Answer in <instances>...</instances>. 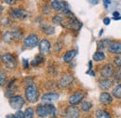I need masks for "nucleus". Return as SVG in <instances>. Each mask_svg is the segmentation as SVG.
I'll return each mask as SVG.
<instances>
[{"instance_id": "f257e3e1", "label": "nucleus", "mask_w": 121, "mask_h": 118, "mask_svg": "<svg viewBox=\"0 0 121 118\" xmlns=\"http://www.w3.org/2000/svg\"><path fill=\"white\" fill-rule=\"evenodd\" d=\"M61 24H62V26H64L65 28L75 30V31L79 30L81 27V23L78 22L73 15H68L65 18H63V21Z\"/></svg>"}, {"instance_id": "f03ea898", "label": "nucleus", "mask_w": 121, "mask_h": 118, "mask_svg": "<svg viewBox=\"0 0 121 118\" xmlns=\"http://www.w3.org/2000/svg\"><path fill=\"white\" fill-rule=\"evenodd\" d=\"M25 97L27 100L31 103H35L39 98V91L35 85L27 86L25 89Z\"/></svg>"}, {"instance_id": "7ed1b4c3", "label": "nucleus", "mask_w": 121, "mask_h": 118, "mask_svg": "<svg viewBox=\"0 0 121 118\" xmlns=\"http://www.w3.org/2000/svg\"><path fill=\"white\" fill-rule=\"evenodd\" d=\"M1 60H2V63L4 64V66L9 69H13L17 66V61H16L15 57L9 53L4 54L1 57Z\"/></svg>"}, {"instance_id": "20e7f679", "label": "nucleus", "mask_w": 121, "mask_h": 118, "mask_svg": "<svg viewBox=\"0 0 121 118\" xmlns=\"http://www.w3.org/2000/svg\"><path fill=\"white\" fill-rule=\"evenodd\" d=\"M24 103H25V101L21 96H14V97H11L9 98L10 107L14 110H17V111L21 110V108L24 105Z\"/></svg>"}, {"instance_id": "39448f33", "label": "nucleus", "mask_w": 121, "mask_h": 118, "mask_svg": "<svg viewBox=\"0 0 121 118\" xmlns=\"http://www.w3.org/2000/svg\"><path fill=\"white\" fill-rule=\"evenodd\" d=\"M9 13L10 17L16 18V19H25L28 17V13L26 10H24L22 8H17V9H11L9 10Z\"/></svg>"}, {"instance_id": "423d86ee", "label": "nucleus", "mask_w": 121, "mask_h": 118, "mask_svg": "<svg viewBox=\"0 0 121 118\" xmlns=\"http://www.w3.org/2000/svg\"><path fill=\"white\" fill-rule=\"evenodd\" d=\"M38 44V37L35 34H31L23 39V45L26 48H35Z\"/></svg>"}, {"instance_id": "0eeeda50", "label": "nucleus", "mask_w": 121, "mask_h": 118, "mask_svg": "<svg viewBox=\"0 0 121 118\" xmlns=\"http://www.w3.org/2000/svg\"><path fill=\"white\" fill-rule=\"evenodd\" d=\"M114 72H115L114 67L110 64H106L102 68V69L100 71V75L103 79H109L110 77H112L114 75Z\"/></svg>"}, {"instance_id": "6e6552de", "label": "nucleus", "mask_w": 121, "mask_h": 118, "mask_svg": "<svg viewBox=\"0 0 121 118\" xmlns=\"http://www.w3.org/2000/svg\"><path fill=\"white\" fill-rule=\"evenodd\" d=\"M74 82V77L70 74H64L58 82V86L60 88H65L69 86Z\"/></svg>"}, {"instance_id": "1a4fd4ad", "label": "nucleus", "mask_w": 121, "mask_h": 118, "mask_svg": "<svg viewBox=\"0 0 121 118\" xmlns=\"http://www.w3.org/2000/svg\"><path fill=\"white\" fill-rule=\"evenodd\" d=\"M84 97H85L84 93H82V92H76V93H74V94H72L70 96L69 103L71 104V105H74V106L77 105V104H79L83 100Z\"/></svg>"}, {"instance_id": "9d476101", "label": "nucleus", "mask_w": 121, "mask_h": 118, "mask_svg": "<svg viewBox=\"0 0 121 118\" xmlns=\"http://www.w3.org/2000/svg\"><path fill=\"white\" fill-rule=\"evenodd\" d=\"M65 117L66 118H79L80 112L74 105L69 106L65 111Z\"/></svg>"}, {"instance_id": "9b49d317", "label": "nucleus", "mask_w": 121, "mask_h": 118, "mask_svg": "<svg viewBox=\"0 0 121 118\" xmlns=\"http://www.w3.org/2000/svg\"><path fill=\"white\" fill-rule=\"evenodd\" d=\"M50 48H51V45L49 43V41H48L47 39H43L39 42V52L43 55H48L49 54Z\"/></svg>"}, {"instance_id": "f8f14e48", "label": "nucleus", "mask_w": 121, "mask_h": 118, "mask_svg": "<svg viewBox=\"0 0 121 118\" xmlns=\"http://www.w3.org/2000/svg\"><path fill=\"white\" fill-rule=\"evenodd\" d=\"M42 101H45V102H54V101H57L59 99V94L57 93H47L45 95L42 96Z\"/></svg>"}, {"instance_id": "ddd939ff", "label": "nucleus", "mask_w": 121, "mask_h": 118, "mask_svg": "<svg viewBox=\"0 0 121 118\" xmlns=\"http://www.w3.org/2000/svg\"><path fill=\"white\" fill-rule=\"evenodd\" d=\"M36 114L38 117L44 118L48 116V108H47V105H43V104H40L36 107Z\"/></svg>"}, {"instance_id": "4468645a", "label": "nucleus", "mask_w": 121, "mask_h": 118, "mask_svg": "<svg viewBox=\"0 0 121 118\" xmlns=\"http://www.w3.org/2000/svg\"><path fill=\"white\" fill-rule=\"evenodd\" d=\"M99 100L100 102L104 105H108L112 102L113 98H112V96L109 94V93H106V92H103L101 95H100V98H99Z\"/></svg>"}, {"instance_id": "2eb2a0df", "label": "nucleus", "mask_w": 121, "mask_h": 118, "mask_svg": "<svg viewBox=\"0 0 121 118\" xmlns=\"http://www.w3.org/2000/svg\"><path fill=\"white\" fill-rule=\"evenodd\" d=\"M108 51L112 54H121V43L120 42H113L108 47Z\"/></svg>"}, {"instance_id": "dca6fc26", "label": "nucleus", "mask_w": 121, "mask_h": 118, "mask_svg": "<svg viewBox=\"0 0 121 118\" xmlns=\"http://www.w3.org/2000/svg\"><path fill=\"white\" fill-rule=\"evenodd\" d=\"M51 8L56 11H62L65 9V3L60 2L59 0H55L51 3Z\"/></svg>"}, {"instance_id": "f3484780", "label": "nucleus", "mask_w": 121, "mask_h": 118, "mask_svg": "<svg viewBox=\"0 0 121 118\" xmlns=\"http://www.w3.org/2000/svg\"><path fill=\"white\" fill-rule=\"evenodd\" d=\"M76 50H71V51H68L64 55H63V61L65 63H70L72 62V60L75 58V56L76 55Z\"/></svg>"}, {"instance_id": "a211bd4d", "label": "nucleus", "mask_w": 121, "mask_h": 118, "mask_svg": "<svg viewBox=\"0 0 121 118\" xmlns=\"http://www.w3.org/2000/svg\"><path fill=\"white\" fill-rule=\"evenodd\" d=\"M112 84H113V82H112L111 80H109V79H103V80L99 83L100 87L102 89H104V90L109 89L112 86Z\"/></svg>"}, {"instance_id": "6ab92c4d", "label": "nucleus", "mask_w": 121, "mask_h": 118, "mask_svg": "<svg viewBox=\"0 0 121 118\" xmlns=\"http://www.w3.org/2000/svg\"><path fill=\"white\" fill-rule=\"evenodd\" d=\"M14 35H13V31H7L4 35H3V40L8 42V43H10L12 40H14Z\"/></svg>"}, {"instance_id": "aec40b11", "label": "nucleus", "mask_w": 121, "mask_h": 118, "mask_svg": "<svg viewBox=\"0 0 121 118\" xmlns=\"http://www.w3.org/2000/svg\"><path fill=\"white\" fill-rule=\"evenodd\" d=\"M95 115H96V118H111L110 113L104 110H102V109L97 110L95 113Z\"/></svg>"}, {"instance_id": "412c9836", "label": "nucleus", "mask_w": 121, "mask_h": 118, "mask_svg": "<svg viewBox=\"0 0 121 118\" xmlns=\"http://www.w3.org/2000/svg\"><path fill=\"white\" fill-rule=\"evenodd\" d=\"M47 105V108H48V116L49 117H55L57 116V110L55 108L54 105L52 104H46Z\"/></svg>"}, {"instance_id": "4be33fe9", "label": "nucleus", "mask_w": 121, "mask_h": 118, "mask_svg": "<svg viewBox=\"0 0 121 118\" xmlns=\"http://www.w3.org/2000/svg\"><path fill=\"white\" fill-rule=\"evenodd\" d=\"M92 58H93L94 61H96V62H100V61H103V60L105 59V54H104V52L98 51V52H96V53L93 54Z\"/></svg>"}, {"instance_id": "5701e85b", "label": "nucleus", "mask_w": 121, "mask_h": 118, "mask_svg": "<svg viewBox=\"0 0 121 118\" xmlns=\"http://www.w3.org/2000/svg\"><path fill=\"white\" fill-rule=\"evenodd\" d=\"M112 94H113V96H114L115 98H121V84L117 85L115 88L113 89Z\"/></svg>"}, {"instance_id": "b1692460", "label": "nucleus", "mask_w": 121, "mask_h": 118, "mask_svg": "<svg viewBox=\"0 0 121 118\" xmlns=\"http://www.w3.org/2000/svg\"><path fill=\"white\" fill-rule=\"evenodd\" d=\"M113 42H114V41H112V40H108V39L101 40V41H99V42H98V47H99V48H102V49H104V48H107L108 46H110Z\"/></svg>"}, {"instance_id": "393cba45", "label": "nucleus", "mask_w": 121, "mask_h": 118, "mask_svg": "<svg viewBox=\"0 0 121 118\" xmlns=\"http://www.w3.org/2000/svg\"><path fill=\"white\" fill-rule=\"evenodd\" d=\"M43 61H44V58H43L41 55H37L35 58L34 60H33V61H32L31 65H32L33 67H36V66L40 65L41 63H43Z\"/></svg>"}, {"instance_id": "a878e982", "label": "nucleus", "mask_w": 121, "mask_h": 118, "mask_svg": "<svg viewBox=\"0 0 121 118\" xmlns=\"http://www.w3.org/2000/svg\"><path fill=\"white\" fill-rule=\"evenodd\" d=\"M91 108H92V104L90 101H84L81 104V109L84 112H89Z\"/></svg>"}, {"instance_id": "bb28decb", "label": "nucleus", "mask_w": 121, "mask_h": 118, "mask_svg": "<svg viewBox=\"0 0 121 118\" xmlns=\"http://www.w3.org/2000/svg\"><path fill=\"white\" fill-rule=\"evenodd\" d=\"M42 30L44 31V33H45L46 35H52V34H54V32H55V29H54V27H52V26H43L42 27Z\"/></svg>"}, {"instance_id": "cd10ccee", "label": "nucleus", "mask_w": 121, "mask_h": 118, "mask_svg": "<svg viewBox=\"0 0 121 118\" xmlns=\"http://www.w3.org/2000/svg\"><path fill=\"white\" fill-rule=\"evenodd\" d=\"M34 110L33 108H27L24 112V118H33L34 117Z\"/></svg>"}, {"instance_id": "c85d7f7f", "label": "nucleus", "mask_w": 121, "mask_h": 118, "mask_svg": "<svg viewBox=\"0 0 121 118\" xmlns=\"http://www.w3.org/2000/svg\"><path fill=\"white\" fill-rule=\"evenodd\" d=\"M62 21H63V17H62L61 15H55V16L53 17V19H52L53 24H56V25L61 24Z\"/></svg>"}, {"instance_id": "c756f323", "label": "nucleus", "mask_w": 121, "mask_h": 118, "mask_svg": "<svg viewBox=\"0 0 121 118\" xmlns=\"http://www.w3.org/2000/svg\"><path fill=\"white\" fill-rule=\"evenodd\" d=\"M13 35H14V39L19 40V39H21L22 38L23 33H22V30H15V31H13Z\"/></svg>"}, {"instance_id": "7c9ffc66", "label": "nucleus", "mask_w": 121, "mask_h": 118, "mask_svg": "<svg viewBox=\"0 0 121 118\" xmlns=\"http://www.w3.org/2000/svg\"><path fill=\"white\" fill-rule=\"evenodd\" d=\"M5 84H6V74L3 70H1V73H0V85L4 86Z\"/></svg>"}, {"instance_id": "2f4dec72", "label": "nucleus", "mask_w": 121, "mask_h": 118, "mask_svg": "<svg viewBox=\"0 0 121 118\" xmlns=\"http://www.w3.org/2000/svg\"><path fill=\"white\" fill-rule=\"evenodd\" d=\"M114 64H115V66L121 68V55H117V57L114 58Z\"/></svg>"}, {"instance_id": "473e14b6", "label": "nucleus", "mask_w": 121, "mask_h": 118, "mask_svg": "<svg viewBox=\"0 0 121 118\" xmlns=\"http://www.w3.org/2000/svg\"><path fill=\"white\" fill-rule=\"evenodd\" d=\"M23 84H24L25 85H27V86L33 85V84H34V80H33L32 78H30V77H27V78H25V79H24Z\"/></svg>"}, {"instance_id": "72a5a7b5", "label": "nucleus", "mask_w": 121, "mask_h": 118, "mask_svg": "<svg viewBox=\"0 0 121 118\" xmlns=\"http://www.w3.org/2000/svg\"><path fill=\"white\" fill-rule=\"evenodd\" d=\"M62 48V44L60 42H56L55 43V47H54V52H60V50Z\"/></svg>"}, {"instance_id": "f704fd0d", "label": "nucleus", "mask_w": 121, "mask_h": 118, "mask_svg": "<svg viewBox=\"0 0 121 118\" xmlns=\"http://www.w3.org/2000/svg\"><path fill=\"white\" fill-rule=\"evenodd\" d=\"M14 116H15V118H24V113H22L20 110V111H18L15 114H14Z\"/></svg>"}, {"instance_id": "c9c22d12", "label": "nucleus", "mask_w": 121, "mask_h": 118, "mask_svg": "<svg viewBox=\"0 0 121 118\" xmlns=\"http://www.w3.org/2000/svg\"><path fill=\"white\" fill-rule=\"evenodd\" d=\"M22 63H23V68L24 69H28V66H29V64H28V60L25 58L22 59Z\"/></svg>"}, {"instance_id": "e433bc0d", "label": "nucleus", "mask_w": 121, "mask_h": 118, "mask_svg": "<svg viewBox=\"0 0 121 118\" xmlns=\"http://www.w3.org/2000/svg\"><path fill=\"white\" fill-rule=\"evenodd\" d=\"M115 79L117 80V81H121V69L117 72V73L116 74V76H115Z\"/></svg>"}, {"instance_id": "4c0bfd02", "label": "nucleus", "mask_w": 121, "mask_h": 118, "mask_svg": "<svg viewBox=\"0 0 121 118\" xmlns=\"http://www.w3.org/2000/svg\"><path fill=\"white\" fill-rule=\"evenodd\" d=\"M9 24H10V21H9L8 19H5V20L3 19L2 20V25H6L7 26V25H9Z\"/></svg>"}, {"instance_id": "58836bf2", "label": "nucleus", "mask_w": 121, "mask_h": 118, "mask_svg": "<svg viewBox=\"0 0 121 118\" xmlns=\"http://www.w3.org/2000/svg\"><path fill=\"white\" fill-rule=\"evenodd\" d=\"M110 22H111V20H110L109 17H105V18L104 19V24L105 25H108L110 24Z\"/></svg>"}, {"instance_id": "ea45409f", "label": "nucleus", "mask_w": 121, "mask_h": 118, "mask_svg": "<svg viewBox=\"0 0 121 118\" xmlns=\"http://www.w3.org/2000/svg\"><path fill=\"white\" fill-rule=\"evenodd\" d=\"M4 2L8 5H13V4H15L16 0H4Z\"/></svg>"}, {"instance_id": "a19ab883", "label": "nucleus", "mask_w": 121, "mask_h": 118, "mask_svg": "<svg viewBox=\"0 0 121 118\" xmlns=\"http://www.w3.org/2000/svg\"><path fill=\"white\" fill-rule=\"evenodd\" d=\"M89 2L92 5H97V4H99L100 0H89Z\"/></svg>"}, {"instance_id": "79ce46f5", "label": "nucleus", "mask_w": 121, "mask_h": 118, "mask_svg": "<svg viewBox=\"0 0 121 118\" xmlns=\"http://www.w3.org/2000/svg\"><path fill=\"white\" fill-rule=\"evenodd\" d=\"M104 6H105V8H107V5H109V4L111 3L110 0H104Z\"/></svg>"}, {"instance_id": "37998d69", "label": "nucleus", "mask_w": 121, "mask_h": 118, "mask_svg": "<svg viewBox=\"0 0 121 118\" xmlns=\"http://www.w3.org/2000/svg\"><path fill=\"white\" fill-rule=\"evenodd\" d=\"M113 15H114L115 17H120V16H119V12H118V11H115V12L113 13Z\"/></svg>"}, {"instance_id": "c03bdc74", "label": "nucleus", "mask_w": 121, "mask_h": 118, "mask_svg": "<svg viewBox=\"0 0 121 118\" xmlns=\"http://www.w3.org/2000/svg\"><path fill=\"white\" fill-rule=\"evenodd\" d=\"M6 118H15V116L12 115V114H9V115H7V117Z\"/></svg>"}, {"instance_id": "a18cd8bd", "label": "nucleus", "mask_w": 121, "mask_h": 118, "mask_svg": "<svg viewBox=\"0 0 121 118\" xmlns=\"http://www.w3.org/2000/svg\"><path fill=\"white\" fill-rule=\"evenodd\" d=\"M103 33H104V30L102 29V30H101V32H100V34H99V36H100V37H101V36H102V35H103Z\"/></svg>"}]
</instances>
